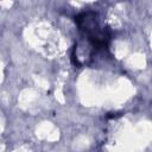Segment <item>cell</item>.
Masks as SVG:
<instances>
[{"label": "cell", "instance_id": "cell-1", "mask_svg": "<svg viewBox=\"0 0 152 152\" xmlns=\"http://www.w3.org/2000/svg\"><path fill=\"white\" fill-rule=\"evenodd\" d=\"M75 20L82 37L87 40V44L93 51L107 49L109 32L103 25L99 13L93 11L82 12L75 18Z\"/></svg>", "mask_w": 152, "mask_h": 152}]
</instances>
